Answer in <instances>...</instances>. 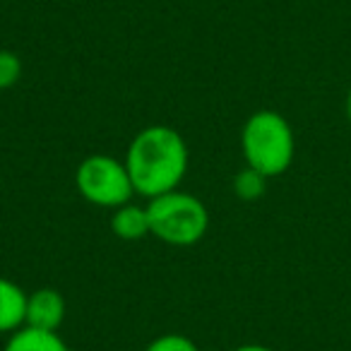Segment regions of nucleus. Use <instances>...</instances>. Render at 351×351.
I'll return each instance as SVG.
<instances>
[{"label": "nucleus", "instance_id": "1a4fd4ad", "mask_svg": "<svg viewBox=\"0 0 351 351\" xmlns=\"http://www.w3.org/2000/svg\"><path fill=\"white\" fill-rule=\"evenodd\" d=\"M267 176H263L260 171L250 169V166H245V169H241L239 173H236L234 178V193L239 200L243 202H255L260 200V197L265 195V191H267Z\"/></svg>", "mask_w": 351, "mask_h": 351}, {"label": "nucleus", "instance_id": "6e6552de", "mask_svg": "<svg viewBox=\"0 0 351 351\" xmlns=\"http://www.w3.org/2000/svg\"><path fill=\"white\" fill-rule=\"evenodd\" d=\"M3 351H70L68 344L60 339L58 332L36 330V327H20L12 332L10 339L5 341Z\"/></svg>", "mask_w": 351, "mask_h": 351}, {"label": "nucleus", "instance_id": "9d476101", "mask_svg": "<svg viewBox=\"0 0 351 351\" xmlns=\"http://www.w3.org/2000/svg\"><path fill=\"white\" fill-rule=\"evenodd\" d=\"M22 77V60L15 51L0 49V92L12 89Z\"/></svg>", "mask_w": 351, "mask_h": 351}, {"label": "nucleus", "instance_id": "ddd939ff", "mask_svg": "<svg viewBox=\"0 0 351 351\" xmlns=\"http://www.w3.org/2000/svg\"><path fill=\"white\" fill-rule=\"evenodd\" d=\"M344 108H346V121H349V125H351V87H349V94H346Z\"/></svg>", "mask_w": 351, "mask_h": 351}, {"label": "nucleus", "instance_id": "f03ea898", "mask_svg": "<svg viewBox=\"0 0 351 351\" xmlns=\"http://www.w3.org/2000/svg\"><path fill=\"white\" fill-rule=\"evenodd\" d=\"M241 152L245 166L260 171L267 178L282 176L296 156V137L291 123L272 108L250 113L241 130Z\"/></svg>", "mask_w": 351, "mask_h": 351}, {"label": "nucleus", "instance_id": "9b49d317", "mask_svg": "<svg viewBox=\"0 0 351 351\" xmlns=\"http://www.w3.org/2000/svg\"><path fill=\"white\" fill-rule=\"evenodd\" d=\"M145 351H200V349H197V344L191 337L171 332V335H161L156 339H152L145 346Z\"/></svg>", "mask_w": 351, "mask_h": 351}, {"label": "nucleus", "instance_id": "7ed1b4c3", "mask_svg": "<svg viewBox=\"0 0 351 351\" xmlns=\"http://www.w3.org/2000/svg\"><path fill=\"white\" fill-rule=\"evenodd\" d=\"M152 236L169 245H195L210 231V212L200 197L183 191H171L147 202Z\"/></svg>", "mask_w": 351, "mask_h": 351}, {"label": "nucleus", "instance_id": "f8f14e48", "mask_svg": "<svg viewBox=\"0 0 351 351\" xmlns=\"http://www.w3.org/2000/svg\"><path fill=\"white\" fill-rule=\"evenodd\" d=\"M234 351H274V349H269L265 344H243V346H236Z\"/></svg>", "mask_w": 351, "mask_h": 351}, {"label": "nucleus", "instance_id": "423d86ee", "mask_svg": "<svg viewBox=\"0 0 351 351\" xmlns=\"http://www.w3.org/2000/svg\"><path fill=\"white\" fill-rule=\"evenodd\" d=\"M27 320V291L12 279L0 277V335H12Z\"/></svg>", "mask_w": 351, "mask_h": 351}, {"label": "nucleus", "instance_id": "0eeeda50", "mask_svg": "<svg viewBox=\"0 0 351 351\" xmlns=\"http://www.w3.org/2000/svg\"><path fill=\"white\" fill-rule=\"evenodd\" d=\"M111 231L121 241H142L145 236L152 234L149 215H147V205H135V202H125V205L116 207L111 215Z\"/></svg>", "mask_w": 351, "mask_h": 351}, {"label": "nucleus", "instance_id": "f257e3e1", "mask_svg": "<svg viewBox=\"0 0 351 351\" xmlns=\"http://www.w3.org/2000/svg\"><path fill=\"white\" fill-rule=\"evenodd\" d=\"M123 161L135 195L152 200L178 191L183 176L188 173L191 152L181 132L171 125H147L130 140Z\"/></svg>", "mask_w": 351, "mask_h": 351}, {"label": "nucleus", "instance_id": "39448f33", "mask_svg": "<svg viewBox=\"0 0 351 351\" xmlns=\"http://www.w3.org/2000/svg\"><path fill=\"white\" fill-rule=\"evenodd\" d=\"M65 320V298L60 291L51 287L36 289L27 293V320L25 325L36 330L58 332V327Z\"/></svg>", "mask_w": 351, "mask_h": 351}, {"label": "nucleus", "instance_id": "20e7f679", "mask_svg": "<svg viewBox=\"0 0 351 351\" xmlns=\"http://www.w3.org/2000/svg\"><path fill=\"white\" fill-rule=\"evenodd\" d=\"M75 186L89 205L106 210H116L135 195L125 161H118L108 154H92L80 161L75 171Z\"/></svg>", "mask_w": 351, "mask_h": 351}]
</instances>
